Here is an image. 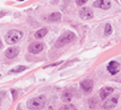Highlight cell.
<instances>
[{
    "label": "cell",
    "instance_id": "obj_1",
    "mask_svg": "<svg viewBox=\"0 0 121 110\" xmlns=\"http://www.w3.org/2000/svg\"><path fill=\"white\" fill-rule=\"evenodd\" d=\"M46 104V96L45 95H40L34 98H31L27 102V107L31 110H40L45 106Z\"/></svg>",
    "mask_w": 121,
    "mask_h": 110
},
{
    "label": "cell",
    "instance_id": "obj_2",
    "mask_svg": "<svg viewBox=\"0 0 121 110\" xmlns=\"http://www.w3.org/2000/svg\"><path fill=\"white\" fill-rule=\"evenodd\" d=\"M22 37H23V33H22L21 31H18V30L13 29V30H10L9 32L7 33L4 39H5V42H7L8 44L13 45V44L17 43Z\"/></svg>",
    "mask_w": 121,
    "mask_h": 110
},
{
    "label": "cell",
    "instance_id": "obj_3",
    "mask_svg": "<svg viewBox=\"0 0 121 110\" xmlns=\"http://www.w3.org/2000/svg\"><path fill=\"white\" fill-rule=\"evenodd\" d=\"M74 40H75V34H74V33L66 32L57 40V42L55 43V46L56 47H62V46H64V45H66V44L73 42Z\"/></svg>",
    "mask_w": 121,
    "mask_h": 110
},
{
    "label": "cell",
    "instance_id": "obj_4",
    "mask_svg": "<svg viewBox=\"0 0 121 110\" xmlns=\"http://www.w3.org/2000/svg\"><path fill=\"white\" fill-rule=\"evenodd\" d=\"M79 16L82 19H91L93 17V12L90 8H82L79 12Z\"/></svg>",
    "mask_w": 121,
    "mask_h": 110
},
{
    "label": "cell",
    "instance_id": "obj_5",
    "mask_svg": "<svg viewBox=\"0 0 121 110\" xmlns=\"http://www.w3.org/2000/svg\"><path fill=\"white\" fill-rule=\"evenodd\" d=\"M117 104H118V95L105 101L104 104H103V107L105 109H112V108H115L117 106Z\"/></svg>",
    "mask_w": 121,
    "mask_h": 110
},
{
    "label": "cell",
    "instance_id": "obj_6",
    "mask_svg": "<svg viewBox=\"0 0 121 110\" xmlns=\"http://www.w3.org/2000/svg\"><path fill=\"white\" fill-rule=\"evenodd\" d=\"M80 87L86 93H90L92 91V88H93V82L90 79H86V80L80 82Z\"/></svg>",
    "mask_w": 121,
    "mask_h": 110
},
{
    "label": "cell",
    "instance_id": "obj_7",
    "mask_svg": "<svg viewBox=\"0 0 121 110\" xmlns=\"http://www.w3.org/2000/svg\"><path fill=\"white\" fill-rule=\"evenodd\" d=\"M93 7L99 8L102 10H108L110 8V2L108 0H96L93 3Z\"/></svg>",
    "mask_w": 121,
    "mask_h": 110
},
{
    "label": "cell",
    "instance_id": "obj_8",
    "mask_svg": "<svg viewBox=\"0 0 121 110\" xmlns=\"http://www.w3.org/2000/svg\"><path fill=\"white\" fill-rule=\"evenodd\" d=\"M44 45L42 43H32L29 46V51L31 53H39L43 50Z\"/></svg>",
    "mask_w": 121,
    "mask_h": 110
},
{
    "label": "cell",
    "instance_id": "obj_9",
    "mask_svg": "<svg viewBox=\"0 0 121 110\" xmlns=\"http://www.w3.org/2000/svg\"><path fill=\"white\" fill-rule=\"evenodd\" d=\"M107 69H108V72H109L112 75H116L117 73H118L119 71H120V65H119V63L118 62H116V61H112L108 64V66H107Z\"/></svg>",
    "mask_w": 121,
    "mask_h": 110
},
{
    "label": "cell",
    "instance_id": "obj_10",
    "mask_svg": "<svg viewBox=\"0 0 121 110\" xmlns=\"http://www.w3.org/2000/svg\"><path fill=\"white\" fill-rule=\"evenodd\" d=\"M114 92V89H112V87H105L103 88V89L100 90V97L102 101H104V99H106V97L109 95L110 93H112Z\"/></svg>",
    "mask_w": 121,
    "mask_h": 110
},
{
    "label": "cell",
    "instance_id": "obj_11",
    "mask_svg": "<svg viewBox=\"0 0 121 110\" xmlns=\"http://www.w3.org/2000/svg\"><path fill=\"white\" fill-rule=\"evenodd\" d=\"M18 53H19L18 48H15V47L8 48L7 50H5V57H7L8 59H13V58H15L16 56L18 55Z\"/></svg>",
    "mask_w": 121,
    "mask_h": 110
},
{
    "label": "cell",
    "instance_id": "obj_12",
    "mask_svg": "<svg viewBox=\"0 0 121 110\" xmlns=\"http://www.w3.org/2000/svg\"><path fill=\"white\" fill-rule=\"evenodd\" d=\"M72 96H73V93H71V91L64 90L63 93L61 94V99L64 103H70L72 101Z\"/></svg>",
    "mask_w": 121,
    "mask_h": 110
},
{
    "label": "cell",
    "instance_id": "obj_13",
    "mask_svg": "<svg viewBox=\"0 0 121 110\" xmlns=\"http://www.w3.org/2000/svg\"><path fill=\"white\" fill-rule=\"evenodd\" d=\"M61 19V14L58 13V12H55V13L50 14L48 16V20L49 21H59Z\"/></svg>",
    "mask_w": 121,
    "mask_h": 110
},
{
    "label": "cell",
    "instance_id": "obj_14",
    "mask_svg": "<svg viewBox=\"0 0 121 110\" xmlns=\"http://www.w3.org/2000/svg\"><path fill=\"white\" fill-rule=\"evenodd\" d=\"M46 33H47V29H40L34 33V37L35 39H42L46 35Z\"/></svg>",
    "mask_w": 121,
    "mask_h": 110
},
{
    "label": "cell",
    "instance_id": "obj_15",
    "mask_svg": "<svg viewBox=\"0 0 121 110\" xmlns=\"http://www.w3.org/2000/svg\"><path fill=\"white\" fill-rule=\"evenodd\" d=\"M26 69V66H24V65H19V66H17V67H15V69H13L10 73H19V72H23V71H25Z\"/></svg>",
    "mask_w": 121,
    "mask_h": 110
},
{
    "label": "cell",
    "instance_id": "obj_16",
    "mask_svg": "<svg viewBox=\"0 0 121 110\" xmlns=\"http://www.w3.org/2000/svg\"><path fill=\"white\" fill-rule=\"evenodd\" d=\"M112 32V26L109 25V24H107V25L105 26V35H110Z\"/></svg>",
    "mask_w": 121,
    "mask_h": 110
},
{
    "label": "cell",
    "instance_id": "obj_17",
    "mask_svg": "<svg viewBox=\"0 0 121 110\" xmlns=\"http://www.w3.org/2000/svg\"><path fill=\"white\" fill-rule=\"evenodd\" d=\"M87 1H88V0H76V4L80 7V5H84L85 3L87 2Z\"/></svg>",
    "mask_w": 121,
    "mask_h": 110
},
{
    "label": "cell",
    "instance_id": "obj_18",
    "mask_svg": "<svg viewBox=\"0 0 121 110\" xmlns=\"http://www.w3.org/2000/svg\"><path fill=\"white\" fill-rule=\"evenodd\" d=\"M12 94H13V99H16V97H17V92H16L15 90H12Z\"/></svg>",
    "mask_w": 121,
    "mask_h": 110
},
{
    "label": "cell",
    "instance_id": "obj_19",
    "mask_svg": "<svg viewBox=\"0 0 121 110\" xmlns=\"http://www.w3.org/2000/svg\"><path fill=\"white\" fill-rule=\"evenodd\" d=\"M61 62H56V63H53L52 65H49V66H47V67H50V66H56V65H59Z\"/></svg>",
    "mask_w": 121,
    "mask_h": 110
},
{
    "label": "cell",
    "instance_id": "obj_20",
    "mask_svg": "<svg viewBox=\"0 0 121 110\" xmlns=\"http://www.w3.org/2000/svg\"><path fill=\"white\" fill-rule=\"evenodd\" d=\"M2 47V43H1V41H0V48Z\"/></svg>",
    "mask_w": 121,
    "mask_h": 110
},
{
    "label": "cell",
    "instance_id": "obj_21",
    "mask_svg": "<svg viewBox=\"0 0 121 110\" xmlns=\"http://www.w3.org/2000/svg\"><path fill=\"white\" fill-rule=\"evenodd\" d=\"M1 104L2 103H1V98H0V107H1Z\"/></svg>",
    "mask_w": 121,
    "mask_h": 110
},
{
    "label": "cell",
    "instance_id": "obj_22",
    "mask_svg": "<svg viewBox=\"0 0 121 110\" xmlns=\"http://www.w3.org/2000/svg\"><path fill=\"white\" fill-rule=\"evenodd\" d=\"M21 1H24V0H21Z\"/></svg>",
    "mask_w": 121,
    "mask_h": 110
}]
</instances>
